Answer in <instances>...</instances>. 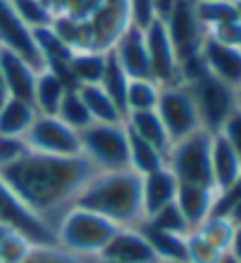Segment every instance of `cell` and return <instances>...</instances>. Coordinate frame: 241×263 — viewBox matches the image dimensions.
<instances>
[{
	"label": "cell",
	"instance_id": "obj_1",
	"mask_svg": "<svg viewBox=\"0 0 241 263\" xmlns=\"http://www.w3.org/2000/svg\"><path fill=\"white\" fill-rule=\"evenodd\" d=\"M95 166L83 154L57 157L26 149L14 164L0 168V178L29 211L41 216L54 230V223L73 202L85 183L95 176Z\"/></svg>",
	"mask_w": 241,
	"mask_h": 263
},
{
	"label": "cell",
	"instance_id": "obj_2",
	"mask_svg": "<svg viewBox=\"0 0 241 263\" xmlns=\"http://www.w3.org/2000/svg\"><path fill=\"white\" fill-rule=\"evenodd\" d=\"M78 206L102 214L118 228H135L145 220L142 176L135 171H97L78 192Z\"/></svg>",
	"mask_w": 241,
	"mask_h": 263
},
{
	"label": "cell",
	"instance_id": "obj_3",
	"mask_svg": "<svg viewBox=\"0 0 241 263\" xmlns=\"http://www.w3.org/2000/svg\"><path fill=\"white\" fill-rule=\"evenodd\" d=\"M180 76L182 86L189 90L194 104H196L201 128L208 133H217L229 119V114L236 109V90L223 83L220 79H215L206 69L201 55L180 64Z\"/></svg>",
	"mask_w": 241,
	"mask_h": 263
},
{
	"label": "cell",
	"instance_id": "obj_4",
	"mask_svg": "<svg viewBox=\"0 0 241 263\" xmlns=\"http://www.w3.org/2000/svg\"><path fill=\"white\" fill-rule=\"evenodd\" d=\"M116 230L118 226L104 218L102 214L71 204L54 223V245L69 254L92 261L102 254V249Z\"/></svg>",
	"mask_w": 241,
	"mask_h": 263
},
{
	"label": "cell",
	"instance_id": "obj_5",
	"mask_svg": "<svg viewBox=\"0 0 241 263\" xmlns=\"http://www.w3.org/2000/svg\"><path fill=\"white\" fill-rule=\"evenodd\" d=\"M78 138L81 154L95 166V171L130 168V135L126 123H90Z\"/></svg>",
	"mask_w": 241,
	"mask_h": 263
},
{
	"label": "cell",
	"instance_id": "obj_6",
	"mask_svg": "<svg viewBox=\"0 0 241 263\" xmlns=\"http://www.w3.org/2000/svg\"><path fill=\"white\" fill-rule=\"evenodd\" d=\"M211 138L208 130H196V133L173 142L166 154V166H168L177 183L185 185H206L213 187L211 173Z\"/></svg>",
	"mask_w": 241,
	"mask_h": 263
},
{
	"label": "cell",
	"instance_id": "obj_7",
	"mask_svg": "<svg viewBox=\"0 0 241 263\" xmlns=\"http://www.w3.org/2000/svg\"><path fill=\"white\" fill-rule=\"evenodd\" d=\"M163 24H166V31H168L170 43H173L180 64L201 55V48H204V41L208 33L199 22L194 0H177L173 12L163 19Z\"/></svg>",
	"mask_w": 241,
	"mask_h": 263
},
{
	"label": "cell",
	"instance_id": "obj_8",
	"mask_svg": "<svg viewBox=\"0 0 241 263\" xmlns=\"http://www.w3.org/2000/svg\"><path fill=\"white\" fill-rule=\"evenodd\" d=\"M24 142L31 152L41 154H57V157H76L81 154V138L78 130L62 121L59 117H45L38 114L26 130Z\"/></svg>",
	"mask_w": 241,
	"mask_h": 263
},
{
	"label": "cell",
	"instance_id": "obj_9",
	"mask_svg": "<svg viewBox=\"0 0 241 263\" xmlns=\"http://www.w3.org/2000/svg\"><path fill=\"white\" fill-rule=\"evenodd\" d=\"M156 114L168 130L170 142H177L187 135L201 130V119L192 95L185 86L161 88V98L156 104Z\"/></svg>",
	"mask_w": 241,
	"mask_h": 263
},
{
	"label": "cell",
	"instance_id": "obj_10",
	"mask_svg": "<svg viewBox=\"0 0 241 263\" xmlns=\"http://www.w3.org/2000/svg\"><path fill=\"white\" fill-rule=\"evenodd\" d=\"M145 43L149 55L151 79L161 88L182 86L180 76V60L175 55V48L170 43V36L161 19H154L149 26H145Z\"/></svg>",
	"mask_w": 241,
	"mask_h": 263
},
{
	"label": "cell",
	"instance_id": "obj_11",
	"mask_svg": "<svg viewBox=\"0 0 241 263\" xmlns=\"http://www.w3.org/2000/svg\"><path fill=\"white\" fill-rule=\"evenodd\" d=\"M0 223L10 226L12 230L22 233L24 237H29L33 245H54V230L33 211L19 202V197L14 195L7 183L0 178Z\"/></svg>",
	"mask_w": 241,
	"mask_h": 263
},
{
	"label": "cell",
	"instance_id": "obj_12",
	"mask_svg": "<svg viewBox=\"0 0 241 263\" xmlns=\"http://www.w3.org/2000/svg\"><path fill=\"white\" fill-rule=\"evenodd\" d=\"M0 45H3V50H10L14 55L24 57L38 71L45 69L41 52L36 48L33 31L22 22V17L17 14V10L12 5V0H0Z\"/></svg>",
	"mask_w": 241,
	"mask_h": 263
},
{
	"label": "cell",
	"instance_id": "obj_13",
	"mask_svg": "<svg viewBox=\"0 0 241 263\" xmlns=\"http://www.w3.org/2000/svg\"><path fill=\"white\" fill-rule=\"evenodd\" d=\"M111 52H114L116 62L123 67V71L128 73V79H151L149 55H147V43H145V29L130 24L114 43Z\"/></svg>",
	"mask_w": 241,
	"mask_h": 263
},
{
	"label": "cell",
	"instance_id": "obj_14",
	"mask_svg": "<svg viewBox=\"0 0 241 263\" xmlns=\"http://www.w3.org/2000/svg\"><path fill=\"white\" fill-rule=\"evenodd\" d=\"M97 258H107V261L116 263H156L149 242L137 226L118 228Z\"/></svg>",
	"mask_w": 241,
	"mask_h": 263
},
{
	"label": "cell",
	"instance_id": "obj_15",
	"mask_svg": "<svg viewBox=\"0 0 241 263\" xmlns=\"http://www.w3.org/2000/svg\"><path fill=\"white\" fill-rule=\"evenodd\" d=\"M201 60H204L206 69L215 79H220L229 88H234V90L241 88V50L239 48H229V45H223L206 36L204 48H201Z\"/></svg>",
	"mask_w": 241,
	"mask_h": 263
},
{
	"label": "cell",
	"instance_id": "obj_16",
	"mask_svg": "<svg viewBox=\"0 0 241 263\" xmlns=\"http://www.w3.org/2000/svg\"><path fill=\"white\" fill-rule=\"evenodd\" d=\"M0 76H3L7 90H10V98L33 104V88H36L38 69L31 62H26L24 57L14 55L10 50H3L0 52Z\"/></svg>",
	"mask_w": 241,
	"mask_h": 263
},
{
	"label": "cell",
	"instance_id": "obj_17",
	"mask_svg": "<svg viewBox=\"0 0 241 263\" xmlns=\"http://www.w3.org/2000/svg\"><path fill=\"white\" fill-rule=\"evenodd\" d=\"M217 202V190L215 187H206V185H177V195H175V204L180 209V214L185 216L189 230L199 228L208 216L215 211Z\"/></svg>",
	"mask_w": 241,
	"mask_h": 263
},
{
	"label": "cell",
	"instance_id": "obj_18",
	"mask_svg": "<svg viewBox=\"0 0 241 263\" xmlns=\"http://www.w3.org/2000/svg\"><path fill=\"white\" fill-rule=\"evenodd\" d=\"M211 173L217 195L232 187V183L241 176V159L220 133H213L211 138Z\"/></svg>",
	"mask_w": 241,
	"mask_h": 263
},
{
	"label": "cell",
	"instance_id": "obj_19",
	"mask_svg": "<svg viewBox=\"0 0 241 263\" xmlns=\"http://www.w3.org/2000/svg\"><path fill=\"white\" fill-rule=\"evenodd\" d=\"M177 185L180 183L168 166L161 171L149 173V176H142V211H145V218H149L158 209L175 202Z\"/></svg>",
	"mask_w": 241,
	"mask_h": 263
},
{
	"label": "cell",
	"instance_id": "obj_20",
	"mask_svg": "<svg viewBox=\"0 0 241 263\" xmlns=\"http://www.w3.org/2000/svg\"><path fill=\"white\" fill-rule=\"evenodd\" d=\"M126 128L130 135H135L139 140L158 147V149L166 154H168L170 145H173L168 138V130H166V126H163V121H161V117L156 114V109L130 111V114H126Z\"/></svg>",
	"mask_w": 241,
	"mask_h": 263
},
{
	"label": "cell",
	"instance_id": "obj_21",
	"mask_svg": "<svg viewBox=\"0 0 241 263\" xmlns=\"http://www.w3.org/2000/svg\"><path fill=\"white\" fill-rule=\"evenodd\" d=\"M69 86L64 81L52 73L50 69H43L36 76V88H33V107H36L38 114H45V117H57L59 111V104L67 95Z\"/></svg>",
	"mask_w": 241,
	"mask_h": 263
},
{
	"label": "cell",
	"instance_id": "obj_22",
	"mask_svg": "<svg viewBox=\"0 0 241 263\" xmlns=\"http://www.w3.org/2000/svg\"><path fill=\"white\" fill-rule=\"evenodd\" d=\"M107 64V52L95 50H76L69 60V79L73 88L81 86H99Z\"/></svg>",
	"mask_w": 241,
	"mask_h": 263
},
{
	"label": "cell",
	"instance_id": "obj_23",
	"mask_svg": "<svg viewBox=\"0 0 241 263\" xmlns=\"http://www.w3.org/2000/svg\"><path fill=\"white\" fill-rule=\"evenodd\" d=\"M137 228L147 237L156 261H187V245H185L187 235L163 233V230H156V228L147 226V223H139Z\"/></svg>",
	"mask_w": 241,
	"mask_h": 263
},
{
	"label": "cell",
	"instance_id": "obj_24",
	"mask_svg": "<svg viewBox=\"0 0 241 263\" xmlns=\"http://www.w3.org/2000/svg\"><path fill=\"white\" fill-rule=\"evenodd\" d=\"M36 117H38V111L31 102L10 98L5 102V107L0 109V135L24 138L26 130L31 128V123H33Z\"/></svg>",
	"mask_w": 241,
	"mask_h": 263
},
{
	"label": "cell",
	"instance_id": "obj_25",
	"mask_svg": "<svg viewBox=\"0 0 241 263\" xmlns=\"http://www.w3.org/2000/svg\"><path fill=\"white\" fill-rule=\"evenodd\" d=\"M76 90L81 92L95 123H126V114L116 107V102L99 86H81Z\"/></svg>",
	"mask_w": 241,
	"mask_h": 263
},
{
	"label": "cell",
	"instance_id": "obj_26",
	"mask_svg": "<svg viewBox=\"0 0 241 263\" xmlns=\"http://www.w3.org/2000/svg\"><path fill=\"white\" fill-rule=\"evenodd\" d=\"M161 168H166V152L130 135V171H135L137 176H149Z\"/></svg>",
	"mask_w": 241,
	"mask_h": 263
},
{
	"label": "cell",
	"instance_id": "obj_27",
	"mask_svg": "<svg viewBox=\"0 0 241 263\" xmlns=\"http://www.w3.org/2000/svg\"><path fill=\"white\" fill-rule=\"evenodd\" d=\"M158 98H161V86L154 79H130L126 90V114L156 109Z\"/></svg>",
	"mask_w": 241,
	"mask_h": 263
},
{
	"label": "cell",
	"instance_id": "obj_28",
	"mask_svg": "<svg viewBox=\"0 0 241 263\" xmlns=\"http://www.w3.org/2000/svg\"><path fill=\"white\" fill-rule=\"evenodd\" d=\"M128 73L123 71L118 62H116L114 52L109 50L107 52V64H104V73H102V81H99V88L107 92L109 98L116 102L123 114H126V90H128Z\"/></svg>",
	"mask_w": 241,
	"mask_h": 263
},
{
	"label": "cell",
	"instance_id": "obj_29",
	"mask_svg": "<svg viewBox=\"0 0 241 263\" xmlns=\"http://www.w3.org/2000/svg\"><path fill=\"white\" fill-rule=\"evenodd\" d=\"M194 230L204 239H208L215 249H220L225 254V251H229V245H232L236 223L229 218L227 214H211L199 228H194Z\"/></svg>",
	"mask_w": 241,
	"mask_h": 263
},
{
	"label": "cell",
	"instance_id": "obj_30",
	"mask_svg": "<svg viewBox=\"0 0 241 263\" xmlns=\"http://www.w3.org/2000/svg\"><path fill=\"white\" fill-rule=\"evenodd\" d=\"M196 14L204 24L206 33L223 24L239 19V5L236 0H215V3H196Z\"/></svg>",
	"mask_w": 241,
	"mask_h": 263
},
{
	"label": "cell",
	"instance_id": "obj_31",
	"mask_svg": "<svg viewBox=\"0 0 241 263\" xmlns=\"http://www.w3.org/2000/svg\"><path fill=\"white\" fill-rule=\"evenodd\" d=\"M57 117L62 119V121L67 123V126H71L73 130H85L92 121L90 111H88V107H85L83 98H81V92L76 90V88H69L67 95H64V100H62L59 104V111H57Z\"/></svg>",
	"mask_w": 241,
	"mask_h": 263
},
{
	"label": "cell",
	"instance_id": "obj_32",
	"mask_svg": "<svg viewBox=\"0 0 241 263\" xmlns=\"http://www.w3.org/2000/svg\"><path fill=\"white\" fill-rule=\"evenodd\" d=\"M142 223L156 228V230H163V233H175V235H187L189 233L187 220H185V216L180 214V209H177L175 202L168 204V206L158 209L156 214H151L149 218H145Z\"/></svg>",
	"mask_w": 241,
	"mask_h": 263
},
{
	"label": "cell",
	"instance_id": "obj_33",
	"mask_svg": "<svg viewBox=\"0 0 241 263\" xmlns=\"http://www.w3.org/2000/svg\"><path fill=\"white\" fill-rule=\"evenodd\" d=\"M12 5H14V10H17V14L22 17V22H24L31 31L52 24L54 12L43 0H12Z\"/></svg>",
	"mask_w": 241,
	"mask_h": 263
},
{
	"label": "cell",
	"instance_id": "obj_34",
	"mask_svg": "<svg viewBox=\"0 0 241 263\" xmlns=\"http://www.w3.org/2000/svg\"><path fill=\"white\" fill-rule=\"evenodd\" d=\"M33 245L29 237H24L17 230H10L5 237L0 239V263H22L31 254Z\"/></svg>",
	"mask_w": 241,
	"mask_h": 263
},
{
	"label": "cell",
	"instance_id": "obj_35",
	"mask_svg": "<svg viewBox=\"0 0 241 263\" xmlns=\"http://www.w3.org/2000/svg\"><path fill=\"white\" fill-rule=\"evenodd\" d=\"M185 245H187V263H217V258L223 256V251L215 249L196 230H189Z\"/></svg>",
	"mask_w": 241,
	"mask_h": 263
},
{
	"label": "cell",
	"instance_id": "obj_36",
	"mask_svg": "<svg viewBox=\"0 0 241 263\" xmlns=\"http://www.w3.org/2000/svg\"><path fill=\"white\" fill-rule=\"evenodd\" d=\"M22 263H92L90 258H81L76 254H69L57 245H43L33 247L31 254Z\"/></svg>",
	"mask_w": 241,
	"mask_h": 263
},
{
	"label": "cell",
	"instance_id": "obj_37",
	"mask_svg": "<svg viewBox=\"0 0 241 263\" xmlns=\"http://www.w3.org/2000/svg\"><path fill=\"white\" fill-rule=\"evenodd\" d=\"M102 0H59L54 17H67L71 22H88L99 10Z\"/></svg>",
	"mask_w": 241,
	"mask_h": 263
},
{
	"label": "cell",
	"instance_id": "obj_38",
	"mask_svg": "<svg viewBox=\"0 0 241 263\" xmlns=\"http://www.w3.org/2000/svg\"><path fill=\"white\" fill-rule=\"evenodd\" d=\"M24 138H14V135H0V168L14 164V161L26 152Z\"/></svg>",
	"mask_w": 241,
	"mask_h": 263
},
{
	"label": "cell",
	"instance_id": "obj_39",
	"mask_svg": "<svg viewBox=\"0 0 241 263\" xmlns=\"http://www.w3.org/2000/svg\"><path fill=\"white\" fill-rule=\"evenodd\" d=\"M208 38H213V41H217L223 45H229V48L241 50V19H234L229 24H223L217 29L208 31Z\"/></svg>",
	"mask_w": 241,
	"mask_h": 263
},
{
	"label": "cell",
	"instance_id": "obj_40",
	"mask_svg": "<svg viewBox=\"0 0 241 263\" xmlns=\"http://www.w3.org/2000/svg\"><path fill=\"white\" fill-rule=\"evenodd\" d=\"M217 133L223 135L225 140L232 145V149H234L236 157L241 159V109L239 107L229 114V119L223 123V128L217 130Z\"/></svg>",
	"mask_w": 241,
	"mask_h": 263
},
{
	"label": "cell",
	"instance_id": "obj_41",
	"mask_svg": "<svg viewBox=\"0 0 241 263\" xmlns=\"http://www.w3.org/2000/svg\"><path fill=\"white\" fill-rule=\"evenodd\" d=\"M128 7H130V19H133V24L139 26V29H145L154 22V5H151V0H128Z\"/></svg>",
	"mask_w": 241,
	"mask_h": 263
},
{
	"label": "cell",
	"instance_id": "obj_42",
	"mask_svg": "<svg viewBox=\"0 0 241 263\" xmlns=\"http://www.w3.org/2000/svg\"><path fill=\"white\" fill-rule=\"evenodd\" d=\"M236 202H241V176L232 183V187H227L223 195H217L215 211L213 214H229V209L234 206Z\"/></svg>",
	"mask_w": 241,
	"mask_h": 263
},
{
	"label": "cell",
	"instance_id": "obj_43",
	"mask_svg": "<svg viewBox=\"0 0 241 263\" xmlns=\"http://www.w3.org/2000/svg\"><path fill=\"white\" fill-rule=\"evenodd\" d=\"M151 5H154V17L163 22V19L173 12V7L177 5V0H151Z\"/></svg>",
	"mask_w": 241,
	"mask_h": 263
},
{
	"label": "cell",
	"instance_id": "obj_44",
	"mask_svg": "<svg viewBox=\"0 0 241 263\" xmlns=\"http://www.w3.org/2000/svg\"><path fill=\"white\" fill-rule=\"evenodd\" d=\"M229 254L241 261V223H236L234 237H232V245H229Z\"/></svg>",
	"mask_w": 241,
	"mask_h": 263
},
{
	"label": "cell",
	"instance_id": "obj_45",
	"mask_svg": "<svg viewBox=\"0 0 241 263\" xmlns=\"http://www.w3.org/2000/svg\"><path fill=\"white\" fill-rule=\"evenodd\" d=\"M10 100V90H7L5 86V81H3V76H0V109L5 107V102Z\"/></svg>",
	"mask_w": 241,
	"mask_h": 263
},
{
	"label": "cell",
	"instance_id": "obj_46",
	"mask_svg": "<svg viewBox=\"0 0 241 263\" xmlns=\"http://www.w3.org/2000/svg\"><path fill=\"white\" fill-rule=\"evenodd\" d=\"M229 218H232V220H234V223H241V202H236L234 204V206H232V209H229Z\"/></svg>",
	"mask_w": 241,
	"mask_h": 263
},
{
	"label": "cell",
	"instance_id": "obj_47",
	"mask_svg": "<svg viewBox=\"0 0 241 263\" xmlns=\"http://www.w3.org/2000/svg\"><path fill=\"white\" fill-rule=\"evenodd\" d=\"M217 263H241V261H239V258H234V256H232L229 251H225L223 256L217 258Z\"/></svg>",
	"mask_w": 241,
	"mask_h": 263
},
{
	"label": "cell",
	"instance_id": "obj_48",
	"mask_svg": "<svg viewBox=\"0 0 241 263\" xmlns=\"http://www.w3.org/2000/svg\"><path fill=\"white\" fill-rule=\"evenodd\" d=\"M10 230H12V228H10V226H5V223H0V239L5 237V235L10 233Z\"/></svg>",
	"mask_w": 241,
	"mask_h": 263
},
{
	"label": "cell",
	"instance_id": "obj_49",
	"mask_svg": "<svg viewBox=\"0 0 241 263\" xmlns=\"http://www.w3.org/2000/svg\"><path fill=\"white\" fill-rule=\"evenodd\" d=\"M236 107H239V109H241V88H239V90H236Z\"/></svg>",
	"mask_w": 241,
	"mask_h": 263
},
{
	"label": "cell",
	"instance_id": "obj_50",
	"mask_svg": "<svg viewBox=\"0 0 241 263\" xmlns=\"http://www.w3.org/2000/svg\"><path fill=\"white\" fill-rule=\"evenodd\" d=\"M92 263H116V261H107V258H92Z\"/></svg>",
	"mask_w": 241,
	"mask_h": 263
},
{
	"label": "cell",
	"instance_id": "obj_51",
	"mask_svg": "<svg viewBox=\"0 0 241 263\" xmlns=\"http://www.w3.org/2000/svg\"><path fill=\"white\" fill-rule=\"evenodd\" d=\"M156 263H187V261H156Z\"/></svg>",
	"mask_w": 241,
	"mask_h": 263
},
{
	"label": "cell",
	"instance_id": "obj_52",
	"mask_svg": "<svg viewBox=\"0 0 241 263\" xmlns=\"http://www.w3.org/2000/svg\"><path fill=\"white\" fill-rule=\"evenodd\" d=\"M194 3H215V0H194Z\"/></svg>",
	"mask_w": 241,
	"mask_h": 263
},
{
	"label": "cell",
	"instance_id": "obj_53",
	"mask_svg": "<svg viewBox=\"0 0 241 263\" xmlns=\"http://www.w3.org/2000/svg\"><path fill=\"white\" fill-rule=\"evenodd\" d=\"M236 5H239V3H236ZM239 19H241V5H239Z\"/></svg>",
	"mask_w": 241,
	"mask_h": 263
},
{
	"label": "cell",
	"instance_id": "obj_54",
	"mask_svg": "<svg viewBox=\"0 0 241 263\" xmlns=\"http://www.w3.org/2000/svg\"><path fill=\"white\" fill-rule=\"evenodd\" d=\"M0 52H3V45H0Z\"/></svg>",
	"mask_w": 241,
	"mask_h": 263
},
{
	"label": "cell",
	"instance_id": "obj_55",
	"mask_svg": "<svg viewBox=\"0 0 241 263\" xmlns=\"http://www.w3.org/2000/svg\"><path fill=\"white\" fill-rule=\"evenodd\" d=\"M236 3H239V5H241V0H236Z\"/></svg>",
	"mask_w": 241,
	"mask_h": 263
}]
</instances>
